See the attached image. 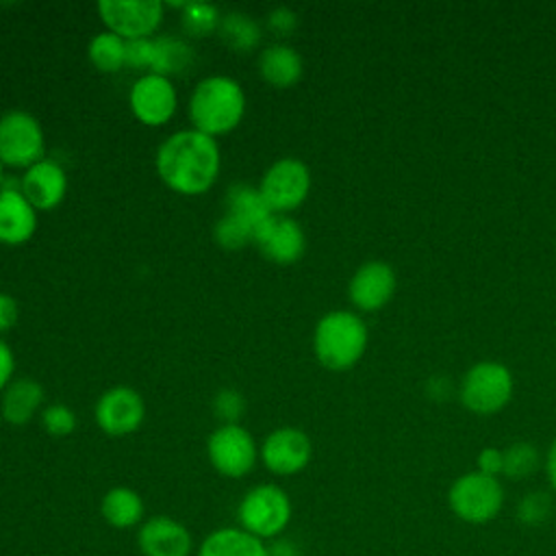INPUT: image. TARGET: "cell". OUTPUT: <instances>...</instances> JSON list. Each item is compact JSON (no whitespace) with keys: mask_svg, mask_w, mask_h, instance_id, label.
<instances>
[{"mask_svg":"<svg viewBox=\"0 0 556 556\" xmlns=\"http://www.w3.org/2000/svg\"><path fill=\"white\" fill-rule=\"evenodd\" d=\"M37 217L35 206L24 198L22 191L2 189L0 191V241L17 245L30 239L35 232Z\"/></svg>","mask_w":556,"mask_h":556,"instance_id":"ac0fdd59","label":"cell"},{"mask_svg":"<svg viewBox=\"0 0 556 556\" xmlns=\"http://www.w3.org/2000/svg\"><path fill=\"white\" fill-rule=\"evenodd\" d=\"M0 182H2V163H0Z\"/></svg>","mask_w":556,"mask_h":556,"instance_id":"60d3db41","label":"cell"},{"mask_svg":"<svg viewBox=\"0 0 556 556\" xmlns=\"http://www.w3.org/2000/svg\"><path fill=\"white\" fill-rule=\"evenodd\" d=\"M222 37L226 39V43L235 50H248L252 48L261 33L258 26L243 13H230L224 22H222Z\"/></svg>","mask_w":556,"mask_h":556,"instance_id":"83f0119b","label":"cell"},{"mask_svg":"<svg viewBox=\"0 0 556 556\" xmlns=\"http://www.w3.org/2000/svg\"><path fill=\"white\" fill-rule=\"evenodd\" d=\"M552 495L547 491H528L515 508V517L519 523L528 526V528H536L543 526L549 515H552Z\"/></svg>","mask_w":556,"mask_h":556,"instance_id":"4316f807","label":"cell"},{"mask_svg":"<svg viewBox=\"0 0 556 556\" xmlns=\"http://www.w3.org/2000/svg\"><path fill=\"white\" fill-rule=\"evenodd\" d=\"M311 452V441L302 430L278 428L265 439L261 458L269 471L278 476H293L308 465Z\"/></svg>","mask_w":556,"mask_h":556,"instance_id":"7c38bea8","label":"cell"},{"mask_svg":"<svg viewBox=\"0 0 556 556\" xmlns=\"http://www.w3.org/2000/svg\"><path fill=\"white\" fill-rule=\"evenodd\" d=\"M17 319V304L11 295L0 293V330H9Z\"/></svg>","mask_w":556,"mask_h":556,"instance_id":"8d00e7d4","label":"cell"},{"mask_svg":"<svg viewBox=\"0 0 556 556\" xmlns=\"http://www.w3.org/2000/svg\"><path fill=\"white\" fill-rule=\"evenodd\" d=\"M195 556H267V545L241 528L226 526L206 534Z\"/></svg>","mask_w":556,"mask_h":556,"instance_id":"d6986e66","label":"cell"},{"mask_svg":"<svg viewBox=\"0 0 556 556\" xmlns=\"http://www.w3.org/2000/svg\"><path fill=\"white\" fill-rule=\"evenodd\" d=\"M137 547L141 556H189L193 552V536L180 521L154 515L139 526Z\"/></svg>","mask_w":556,"mask_h":556,"instance_id":"8fae6325","label":"cell"},{"mask_svg":"<svg viewBox=\"0 0 556 556\" xmlns=\"http://www.w3.org/2000/svg\"><path fill=\"white\" fill-rule=\"evenodd\" d=\"M261 74L276 87H289L302 76V59L289 46H271L261 54Z\"/></svg>","mask_w":556,"mask_h":556,"instance_id":"7402d4cb","label":"cell"},{"mask_svg":"<svg viewBox=\"0 0 556 556\" xmlns=\"http://www.w3.org/2000/svg\"><path fill=\"white\" fill-rule=\"evenodd\" d=\"M11 374H13V354H11L9 345L4 341H0V389H4Z\"/></svg>","mask_w":556,"mask_h":556,"instance_id":"f35d334b","label":"cell"},{"mask_svg":"<svg viewBox=\"0 0 556 556\" xmlns=\"http://www.w3.org/2000/svg\"><path fill=\"white\" fill-rule=\"evenodd\" d=\"M454 387H452V380L447 376H432L428 378L426 382V395L432 400V402H445L450 400Z\"/></svg>","mask_w":556,"mask_h":556,"instance_id":"e575fe53","label":"cell"},{"mask_svg":"<svg viewBox=\"0 0 556 556\" xmlns=\"http://www.w3.org/2000/svg\"><path fill=\"white\" fill-rule=\"evenodd\" d=\"M504 469V450L500 447H484L478 454V471L500 478Z\"/></svg>","mask_w":556,"mask_h":556,"instance_id":"836d02e7","label":"cell"},{"mask_svg":"<svg viewBox=\"0 0 556 556\" xmlns=\"http://www.w3.org/2000/svg\"><path fill=\"white\" fill-rule=\"evenodd\" d=\"M43 156V132L39 122L24 113L11 111L0 117V163L11 167H30Z\"/></svg>","mask_w":556,"mask_h":556,"instance_id":"52a82bcc","label":"cell"},{"mask_svg":"<svg viewBox=\"0 0 556 556\" xmlns=\"http://www.w3.org/2000/svg\"><path fill=\"white\" fill-rule=\"evenodd\" d=\"M100 513L111 528L128 530L143 523L146 506L137 491L128 486H113L104 493L100 502Z\"/></svg>","mask_w":556,"mask_h":556,"instance_id":"ffe728a7","label":"cell"},{"mask_svg":"<svg viewBox=\"0 0 556 556\" xmlns=\"http://www.w3.org/2000/svg\"><path fill=\"white\" fill-rule=\"evenodd\" d=\"M243 109V91L239 83L228 76L204 78L189 102V115L195 130L211 137L232 130L241 122Z\"/></svg>","mask_w":556,"mask_h":556,"instance_id":"7a4b0ae2","label":"cell"},{"mask_svg":"<svg viewBox=\"0 0 556 556\" xmlns=\"http://www.w3.org/2000/svg\"><path fill=\"white\" fill-rule=\"evenodd\" d=\"M215 410L224 421L235 424L243 413V397L235 391H222L215 397Z\"/></svg>","mask_w":556,"mask_h":556,"instance_id":"d6a6232c","label":"cell"},{"mask_svg":"<svg viewBox=\"0 0 556 556\" xmlns=\"http://www.w3.org/2000/svg\"><path fill=\"white\" fill-rule=\"evenodd\" d=\"M43 428L52 434V437H65L76 428V417L74 413L63 406V404H52L43 410Z\"/></svg>","mask_w":556,"mask_h":556,"instance_id":"4dcf8cb0","label":"cell"},{"mask_svg":"<svg viewBox=\"0 0 556 556\" xmlns=\"http://www.w3.org/2000/svg\"><path fill=\"white\" fill-rule=\"evenodd\" d=\"M254 243L261 248V252L271 258L274 263L289 265L295 263L306 248L304 232L300 224L291 217L271 215L254 235Z\"/></svg>","mask_w":556,"mask_h":556,"instance_id":"9a60e30c","label":"cell"},{"mask_svg":"<svg viewBox=\"0 0 556 556\" xmlns=\"http://www.w3.org/2000/svg\"><path fill=\"white\" fill-rule=\"evenodd\" d=\"M239 528L261 541L278 539L291 521V500L276 484L250 489L237 506Z\"/></svg>","mask_w":556,"mask_h":556,"instance_id":"277c9868","label":"cell"},{"mask_svg":"<svg viewBox=\"0 0 556 556\" xmlns=\"http://www.w3.org/2000/svg\"><path fill=\"white\" fill-rule=\"evenodd\" d=\"M226 208H228V215H232L235 219L245 224L254 235L274 215L271 208L267 206V202L263 200L261 191L252 189L248 185H237L228 191Z\"/></svg>","mask_w":556,"mask_h":556,"instance_id":"44dd1931","label":"cell"},{"mask_svg":"<svg viewBox=\"0 0 556 556\" xmlns=\"http://www.w3.org/2000/svg\"><path fill=\"white\" fill-rule=\"evenodd\" d=\"M143 400L137 391L128 387H115L106 391L96 404L98 426L113 437H124L135 432L143 421Z\"/></svg>","mask_w":556,"mask_h":556,"instance_id":"4fadbf2b","label":"cell"},{"mask_svg":"<svg viewBox=\"0 0 556 556\" xmlns=\"http://www.w3.org/2000/svg\"><path fill=\"white\" fill-rule=\"evenodd\" d=\"M156 169L174 191L195 195L208 191L219 172V148L200 130L174 132L159 148Z\"/></svg>","mask_w":556,"mask_h":556,"instance_id":"6da1fadb","label":"cell"},{"mask_svg":"<svg viewBox=\"0 0 556 556\" xmlns=\"http://www.w3.org/2000/svg\"><path fill=\"white\" fill-rule=\"evenodd\" d=\"M89 59L100 72H117L126 63V41L106 30L91 39Z\"/></svg>","mask_w":556,"mask_h":556,"instance_id":"cb8c5ba5","label":"cell"},{"mask_svg":"<svg viewBox=\"0 0 556 556\" xmlns=\"http://www.w3.org/2000/svg\"><path fill=\"white\" fill-rule=\"evenodd\" d=\"M315 354L332 371L350 369L367 348V328L363 319L348 311H332L315 328Z\"/></svg>","mask_w":556,"mask_h":556,"instance_id":"3957f363","label":"cell"},{"mask_svg":"<svg viewBox=\"0 0 556 556\" xmlns=\"http://www.w3.org/2000/svg\"><path fill=\"white\" fill-rule=\"evenodd\" d=\"M126 63L132 67H146L154 63V41L150 39H132L126 41Z\"/></svg>","mask_w":556,"mask_h":556,"instance_id":"1f68e13d","label":"cell"},{"mask_svg":"<svg viewBox=\"0 0 556 556\" xmlns=\"http://www.w3.org/2000/svg\"><path fill=\"white\" fill-rule=\"evenodd\" d=\"M130 109L148 126L165 124L176 109V91L167 76L146 74L130 89Z\"/></svg>","mask_w":556,"mask_h":556,"instance_id":"5bb4252c","label":"cell"},{"mask_svg":"<svg viewBox=\"0 0 556 556\" xmlns=\"http://www.w3.org/2000/svg\"><path fill=\"white\" fill-rule=\"evenodd\" d=\"M208 460L226 478L245 476L256 463L252 434L237 424L217 428L208 439Z\"/></svg>","mask_w":556,"mask_h":556,"instance_id":"30bf717a","label":"cell"},{"mask_svg":"<svg viewBox=\"0 0 556 556\" xmlns=\"http://www.w3.org/2000/svg\"><path fill=\"white\" fill-rule=\"evenodd\" d=\"M541 467L539 450L528 441H517L504 450V469L502 476L510 480L530 478Z\"/></svg>","mask_w":556,"mask_h":556,"instance_id":"484cf974","label":"cell"},{"mask_svg":"<svg viewBox=\"0 0 556 556\" xmlns=\"http://www.w3.org/2000/svg\"><path fill=\"white\" fill-rule=\"evenodd\" d=\"M460 402L476 415L502 410L513 395V376L497 361H480L467 369L458 389Z\"/></svg>","mask_w":556,"mask_h":556,"instance_id":"8992f818","label":"cell"},{"mask_svg":"<svg viewBox=\"0 0 556 556\" xmlns=\"http://www.w3.org/2000/svg\"><path fill=\"white\" fill-rule=\"evenodd\" d=\"M545 476H547L552 491H556V439L552 441V445L545 454Z\"/></svg>","mask_w":556,"mask_h":556,"instance_id":"ab89813d","label":"cell"},{"mask_svg":"<svg viewBox=\"0 0 556 556\" xmlns=\"http://www.w3.org/2000/svg\"><path fill=\"white\" fill-rule=\"evenodd\" d=\"M219 24V13L213 4L204 2H187L182 7V26L193 37H204L213 33Z\"/></svg>","mask_w":556,"mask_h":556,"instance_id":"f1b7e54d","label":"cell"},{"mask_svg":"<svg viewBox=\"0 0 556 556\" xmlns=\"http://www.w3.org/2000/svg\"><path fill=\"white\" fill-rule=\"evenodd\" d=\"M450 510L467 523H486L495 519L504 506V486L500 478L482 471L458 476L447 491Z\"/></svg>","mask_w":556,"mask_h":556,"instance_id":"5b68a950","label":"cell"},{"mask_svg":"<svg viewBox=\"0 0 556 556\" xmlns=\"http://www.w3.org/2000/svg\"><path fill=\"white\" fill-rule=\"evenodd\" d=\"M395 271L382 261H369L350 280V300L361 311L382 308L395 293Z\"/></svg>","mask_w":556,"mask_h":556,"instance_id":"2e32d148","label":"cell"},{"mask_svg":"<svg viewBox=\"0 0 556 556\" xmlns=\"http://www.w3.org/2000/svg\"><path fill=\"white\" fill-rule=\"evenodd\" d=\"M267 556H302L300 547L289 539H274L267 547Z\"/></svg>","mask_w":556,"mask_h":556,"instance_id":"74e56055","label":"cell"},{"mask_svg":"<svg viewBox=\"0 0 556 556\" xmlns=\"http://www.w3.org/2000/svg\"><path fill=\"white\" fill-rule=\"evenodd\" d=\"M295 13L291 11V9H287V7H280V9H276L271 15H269V26L278 33V35H287V33H291L293 28H295Z\"/></svg>","mask_w":556,"mask_h":556,"instance_id":"d590c367","label":"cell"},{"mask_svg":"<svg viewBox=\"0 0 556 556\" xmlns=\"http://www.w3.org/2000/svg\"><path fill=\"white\" fill-rule=\"evenodd\" d=\"M98 11L111 33L132 39H146L156 30L163 17V4L159 0H102Z\"/></svg>","mask_w":556,"mask_h":556,"instance_id":"9c48e42d","label":"cell"},{"mask_svg":"<svg viewBox=\"0 0 556 556\" xmlns=\"http://www.w3.org/2000/svg\"><path fill=\"white\" fill-rule=\"evenodd\" d=\"M191 65V48L174 37H163L154 41V74H178Z\"/></svg>","mask_w":556,"mask_h":556,"instance_id":"d4e9b609","label":"cell"},{"mask_svg":"<svg viewBox=\"0 0 556 556\" xmlns=\"http://www.w3.org/2000/svg\"><path fill=\"white\" fill-rule=\"evenodd\" d=\"M67 189L65 172L54 161H37L28 167L22 180V193L35 208H54Z\"/></svg>","mask_w":556,"mask_h":556,"instance_id":"e0dca14e","label":"cell"},{"mask_svg":"<svg viewBox=\"0 0 556 556\" xmlns=\"http://www.w3.org/2000/svg\"><path fill=\"white\" fill-rule=\"evenodd\" d=\"M43 400V389L35 380L13 382L2 397V415L9 424H26Z\"/></svg>","mask_w":556,"mask_h":556,"instance_id":"603a6c76","label":"cell"},{"mask_svg":"<svg viewBox=\"0 0 556 556\" xmlns=\"http://www.w3.org/2000/svg\"><path fill=\"white\" fill-rule=\"evenodd\" d=\"M215 239L222 248H228V250H239L243 245H248L250 241H254V232L241 224L239 219H235L232 215H224L217 226H215Z\"/></svg>","mask_w":556,"mask_h":556,"instance_id":"f546056e","label":"cell"},{"mask_svg":"<svg viewBox=\"0 0 556 556\" xmlns=\"http://www.w3.org/2000/svg\"><path fill=\"white\" fill-rule=\"evenodd\" d=\"M308 189V167L298 159H280L265 172L258 191L271 211H291L304 202Z\"/></svg>","mask_w":556,"mask_h":556,"instance_id":"ba28073f","label":"cell"}]
</instances>
